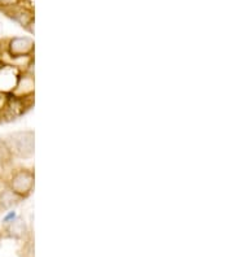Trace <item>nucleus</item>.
Wrapping results in <instances>:
<instances>
[{
    "label": "nucleus",
    "mask_w": 233,
    "mask_h": 257,
    "mask_svg": "<svg viewBox=\"0 0 233 257\" xmlns=\"http://www.w3.org/2000/svg\"><path fill=\"white\" fill-rule=\"evenodd\" d=\"M34 132L31 130L16 132L4 139L3 147L11 156L19 157V159H30L34 155Z\"/></svg>",
    "instance_id": "obj_1"
},
{
    "label": "nucleus",
    "mask_w": 233,
    "mask_h": 257,
    "mask_svg": "<svg viewBox=\"0 0 233 257\" xmlns=\"http://www.w3.org/2000/svg\"><path fill=\"white\" fill-rule=\"evenodd\" d=\"M6 183L17 196H20L22 200H25L34 191V170L28 169V168H17V169H13L11 172L10 177L7 178Z\"/></svg>",
    "instance_id": "obj_2"
},
{
    "label": "nucleus",
    "mask_w": 233,
    "mask_h": 257,
    "mask_svg": "<svg viewBox=\"0 0 233 257\" xmlns=\"http://www.w3.org/2000/svg\"><path fill=\"white\" fill-rule=\"evenodd\" d=\"M34 39L30 37H13L4 41L6 60L34 56Z\"/></svg>",
    "instance_id": "obj_3"
},
{
    "label": "nucleus",
    "mask_w": 233,
    "mask_h": 257,
    "mask_svg": "<svg viewBox=\"0 0 233 257\" xmlns=\"http://www.w3.org/2000/svg\"><path fill=\"white\" fill-rule=\"evenodd\" d=\"M21 73V69L11 65L7 61H3L0 64V92L12 94L15 91L16 86H17Z\"/></svg>",
    "instance_id": "obj_4"
},
{
    "label": "nucleus",
    "mask_w": 233,
    "mask_h": 257,
    "mask_svg": "<svg viewBox=\"0 0 233 257\" xmlns=\"http://www.w3.org/2000/svg\"><path fill=\"white\" fill-rule=\"evenodd\" d=\"M21 201L24 200L20 196H17L8 186L0 188V212L15 209Z\"/></svg>",
    "instance_id": "obj_5"
},
{
    "label": "nucleus",
    "mask_w": 233,
    "mask_h": 257,
    "mask_svg": "<svg viewBox=\"0 0 233 257\" xmlns=\"http://www.w3.org/2000/svg\"><path fill=\"white\" fill-rule=\"evenodd\" d=\"M7 232L13 238H21L26 232V223L21 217H17L13 222L7 225Z\"/></svg>",
    "instance_id": "obj_6"
},
{
    "label": "nucleus",
    "mask_w": 233,
    "mask_h": 257,
    "mask_svg": "<svg viewBox=\"0 0 233 257\" xmlns=\"http://www.w3.org/2000/svg\"><path fill=\"white\" fill-rule=\"evenodd\" d=\"M25 0H0V10L6 12L8 10H12V8H16V7L20 6H26Z\"/></svg>",
    "instance_id": "obj_7"
},
{
    "label": "nucleus",
    "mask_w": 233,
    "mask_h": 257,
    "mask_svg": "<svg viewBox=\"0 0 233 257\" xmlns=\"http://www.w3.org/2000/svg\"><path fill=\"white\" fill-rule=\"evenodd\" d=\"M17 217H19V213H17L15 209L7 210L6 214L3 216V223L4 225H8V223L13 222V221H15Z\"/></svg>",
    "instance_id": "obj_8"
},
{
    "label": "nucleus",
    "mask_w": 233,
    "mask_h": 257,
    "mask_svg": "<svg viewBox=\"0 0 233 257\" xmlns=\"http://www.w3.org/2000/svg\"><path fill=\"white\" fill-rule=\"evenodd\" d=\"M6 61V50H4V41H0V64Z\"/></svg>",
    "instance_id": "obj_9"
}]
</instances>
